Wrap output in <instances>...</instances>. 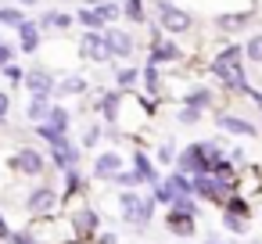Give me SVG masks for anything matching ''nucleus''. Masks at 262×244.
I'll list each match as a JSON object with an SVG mask.
<instances>
[{
    "label": "nucleus",
    "mask_w": 262,
    "mask_h": 244,
    "mask_svg": "<svg viewBox=\"0 0 262 244\" xmlns=\"http://www.w3.org/2000/svg\"><path fill=\"white\" fill-rule=\"evenodd\" d=\"M151 215H155V201L151 197H140V205H137V215H133V223H151Z\"/></svg>",
    "instance_id": "15"
},
{
    "label": "nucleus",
    "mask_w": 262,
    "mask_h": 244,
    "mask_svg": "<svg viewBox=\"0 0 262 244\" xmlns=\"http://www.w3.org/2000/svg\"><path fill=\"white\" fill-rule=\"evenodd\" d=\"M4 115H8V97L0 94V122H4Z\"/></svg>",
    "instance_id": "34"
},
{
    "label": "nucleus",
    "mask_w": 262,
    "mask_h": 244,
    "mask_svg": "<svg viewBox=\"0 0 262 244\" xmlns=\"http://www.w3.org/2000/svg\"><path fill=\"white\" fill-rule=\"evenodd\" d=\"M51 129H58V133H65L69 129V112H61V108H51Z\"/></svg>",
    "instance_id": "16"
},
{
    "label": "nucleus",
    "mask_w": 262,
    "mask_h": 244,
    "mask_svg": "<svg viewBox=\"0 0 262 244\" xmlns=\"http://www.w3.org/2000/svg\"><path fill=\"white\" fill-rule=\"evenodd\" d=\"M129 83H137V72L133 69H122L119 72V86H129Z\"/></svg>",
    "instance_id": "30"
},
{
    "label": "nucleus",
    "mask_w": 262,
    "mask_h": 244,
    "mask_svg": "<svg viewBox=\"0 0 262 244\" xmlns=\"http://www.w3.org/2000/svg\"><path fill=\"white\" fill-rule=\"evenodd\" d=\"M79 51H83V58H90V61H112V47H108L104 33H86L83 43H79Z\"/></svg>",
    "instance_id": "3"
},
{
    "label": "nucleus",
    "mask_w": 262,
    "mask_h": 244,
    "mask_svg": "<svg viewBox=\"0 0 262 244\" xmlns=\"http://www.w3.org/2000/svg\"><path fill=\"white\" fill-rule=\"evenodd\" d=\"M137 205H140V197H137V194H122V197H119L122 219H129V223H133V215H137Z\"/></svg>",
    "instance_id": "14"
},
{
    "label": "nucleus",
    "mask_w": 262,
    "mask_h": 244,
    "mask_svg": "<svg viewBox=\"0 0 262 244\" xmlns=\"http://www.w3.org/2000/svg\"><path fill=\"white\" fill-rule=\"evenodd\" d=\"M83 90H86V83L79 76H65L61 79V94H83Z\"/></svg>",
    "instance_id": "17"
},
{
    "label": "nucleus",
    "mask_w": 262,
    "mask_h": 244,
    "mask_svg": "<svg viewBox=\"0 0 262 244\" xmlns=\"http://www.w3.org/2000/svg\"><path fill=\"white\" fill-rule=\"evenodd\" d=\"M54 201H58V194L51 187H40L36 194H29V208L33 212H47V208H54Z\"/></svg>",
    "instance_id": "7"
},
{
    "label": "nucleus",
    "mask_w": 262,
    "mask_h": 244,
    "mask_svg": "<svg viewBox=\"0 0 262 244\" xmlns=\"http://www.w3.org/2000/svg\"><path fill=\"white\" fill-rule=\"evenodd\" d=\"M169 58H176V47H158L151 54V61H169Z\"/></svg>",
    "instance_id": "25"
},
{
    "label": "nucleus",
    "mask_w": 262,
    "mask_h": 244,
    "mask_svg": "<svg viewBox=\"0 0 262 244\" xmlns=\"http://www.w3.org/2000/svg\"><path fill=\"white\" fill-rule=\"evenodd\" d=\"M215 72H219L233 90H248L244 72H241V47H226V51L219 54V61H215Z\"/></svg>",
    "instance_id": "1"
},
{
    "label": "nucleus",
    "mask_w": 262,
    "mask_h": 244,
    "mask_svg": "<svg viewBox=\"0 0 262 244\" xmlns=\"http://www.w3.org/2000/svg\"><path fill=\"white\" fill-rule=\"evenodd\" d=\"M26 86H29V94H33V97H47V94L54 90V79H51V72L33 69V72L26 76Z\"/></svg>",
    "instance_id": "4"
},
{
    "label": "nucleus",
    "mask_w": 262,
    "mask_h": 244,
    "mask_svg": "<svg viewBox=\"0 0 262 244\" xmlns=\"http://www.w3.org/2000/svg\"><path fill=\"white\" fill-rule=\"evenodd\" d=\"M169 190H172V197H176V194H190V183H187L180 172H172V180H169Z\"/></svg>",
    "instance_id": "20"
},
{
    "label": "nucleus",
    "mask_w": 262,
    "mask_h": 244,
    "mask_svg": "<svg viewBox=\"0 0 262 244\" xmlns=\"http://www.w3.org/2000/svg\"><path fill=\"white\" fill-rule=\"evenodd\" d=\"M115 180H119V183H122V187H137V183H144V180H140V172H137V169H133V172H115Z\"/></svg>",
    "instance_id": "23"
},
{
    "label": "nucleus",
    "mask_w": 262,
    "mask_h": 244,
    "mask_svg": "<svg viewBox=\"0 0 262 244\" xmlns=\"http://www.w3.org/2000/svg\"><path fill=\"white\" fill-rule=\"evenodd\" d=\"M169 226L180 233V237H187V233H194V223H190V215H183V212H172L169 215Z\"/></svg>",
    "instance_id": "13"
},
{
    "label": "nucleus",
    "mask_w": 262,
    "mask_h": 244,
    "mask_svg": "<svg viewBox=\"0 0 262 244\" xmlns=\"http://www.w3.org/2000/svg\"><path fill=\"white\" fill-rule=\"evenodd\" d=\"M104 40H108L112 54H119V58H129V54H133V40H129V33H119V29H104Z\"/></svg>",
    "instance_id": "5"
},
{
    "label": "nucleus",
    "mask_w": 262,
    "mask_h": 244,
    "mask_svg": "<svg viewBox=\"0 0 262 244\" xmlns=\"http://www.w3.org/2000/svg\"><path fill=\"white\" fill-rule=\"evenodd\" d=\"M198 119H201V115H198V108H183V112H180V122H183V126H194Z\"/></svg>",
    "instance_id": "27"
},
{
    "label": "nucleus",
    "mask_w": 262,
    "mask_h": 244,
    "mask_svg": "<svg viewBox=\"0 0 262 244\" xmlns=\"http://www.w3.org/2000/svg\"><path fill=\"white\" fill-rule=\"evenodd\" d=\"M79 22H83L86 29H104V15H101L97 8H83V11H79Z\"/></svg>",
    "instance_id": "11"
},
{
    "label": "nucleus",
    "mask_w": 262,
    "mask_h": 244,
    "mask_svg": "<svg viewBox=\"0 0 262 244\" xmlns=\"http://www.w3.org/2000/svg\"><path fill=\"white\" fill-rule=\"evenodd\" d=\"M15 165H18L26 176H36V172L43 169V162H40V154H36L33 147H22V151H18V158H15Z\"/></svg>",
    "instance_id": "6"
},
{
    "label": "nucleus",
    "mask_w": 262,
    "mask_h": 244,
    "mask_svg": "<svg viewBox=\"0 0 262 244\" xmlns=\"http://www.w3.org/2000/svg\"><path fill=\"white\" fill-rule=\"evenodd\" d=\"M94 140H97V126H90V129H86V137H83V144H86V147H90V144H94Z\"/></svg>",
    "instance_id": "32"
},
{
    "label": "nucleus",
    "mask_w": 262,
    "mask_h": 244,
    "mask_svg": "<svg viewBox=\"0 0 262 244\" xmlns=\"http://www.w3.org/2000/svg\"><path fill=\"white\" fill-rule=\"evenodd\" d=\"M158 15H162V26H165L169 33H187V29H190V15L180 11V8H172L169 0H158Z\"/></svg>",
    "instance_id": "2"
},
{
    "label": "nucleus",
    "mask_w": 262,
    "mask_h": 244,
    "mask_svg": "<svg viewBox=\"0 0 262 244\" xmlns=\"http://www.w3.org/2000/svg\"><path fill=\"white\" fill-rule=\"evenodd\" d=\"M133 162H137V172H140L144 183H158V172H155V165L147 162V154H137Z\"/></svg>",
    "instance_id": "12"
},
{
    "label": "nucleus",
    "mask_w": 262,
    "mask_h": 244,
    "mask_svg": "<svg viewBox=\"0 0 262 244\" xmlns=\"http://www.w3.org/2000/svg\"><path fill=\"white\" fill-rule=\"evenodd\" d=\"M18 29H22V51H36L40 47V29L33 22H22Z\"/></svg>",
    "instance_id": "9"
},
{
    "label": "nucleus",
    "mask_w": 262,
    "mask_h": 244,
    "mask_svg": "<svg viewBox=\"0 0 262 244\" xmlns=\"http://www.w3.org/2000/svg\"><path fill=\"white\" fill-rule=\"evenodd\" d=\"M119 169H122V158H119L115 151L101 154V158H97V165H94V172H97V176H115Z\"/></svg>",
    "instance_id": "8"
},
{
    "label": "nucleus",
    "mask_w": 262,
    "mask_h": 244,
    "mask_svg": "<svg viewBox=\"0 0 262 244\" xmlns=\"http://www.w3.org/2000/svg\"><path fill=\"white\" fill-rule=\"evenodd\" d=\"M0 4H4V0H0Z\"/></svg>",
    "instance_id": "39"
},
{
    "label": "nucleus",
    "mask_w": 262,
    "mask_h": 244,
    "mask_svg": "<svg viewBox=\"0 0 262 244\" xmlns=\"http://www.w3.org/2000/svg\"><path fill=\"white\" fill-rule=\"evenodd\" d=\"M43 115H51L47 101H43V97H33V101H29V119H36V122H40Z\"/></svg>",
    "instance_id": "18"
},
{
    "label": "nucleus",
    "mask_w": 262,
    "mask_h": 244,
    "mask_svg": "<svg viewBox=\"0 0 262 244\" xmlns=\"http://www.w3.org/2000/svg\"><path fill=\"white\" fill-rule=\"evenodd\" d=\"M126 15H129L133 22H140V18H144V0H126Z\"/></svg>",
    "instance_id": "22"
},
{
    "label": "nucleus",
    "mask_w": 262,
    "mask_h": 244,
    "mask_svg": "<svg viewBox=\"0 0 262 244\" xmlns=\"http://www.w3.org/2000/svg\"><path fill=\"white\" fill-rule=\"evenodd\" d=\"M187 104H190V108H201V104H208V90H198V94H190V97H187Z\"/></svg>",
    "instance_id": "26"
},
{
    "label": "nucleus",
    "mask_w": 262,
    "mask_h": 244,
    "mask_svg": "<svg viewBox=\"0 0 262 244\" xmlns=\"http://www.w3.org/2000/svg\"><path fill=\"white\" fill-rule=\"evenodd\" d=\"M18 4H40V0H18Z\"/></svg>",
    "instance_id": "38"
},
{
    "label": "nucleus",
    "mask_w": 262,
    "mask_h": 244,
    "mask_svg": "<svg viewBox=\"0 0 262 244\" xmlns=\"http://www.w3.org/2000/svg\"><path fill=\"white\" fill-rule=\"evenodd\" d=\"M223 223H226V230H233V233H241V230H244V223H241L233 212H226V219H223Z\"/></svg>",
    "instance_id": "29"
},
{
    "label": "nucleus",
    "mask_w": 262,
    "mask_h": 244,
    "mask_svg": "<svg viewBox=\"0 0 262 244\" xmlns=\"http://www.w3.org/2000/svg\"><path fill=\"white\" fill-rule=\"evenodd\" d=\"M11 58H15V47L0 43V69H8V65H11Z\"/></svg>",
    "instance_id": "28"
},
{
    "label": "nucleus",
    "mask_w": 262,
    "mask_h": 244,
    "mask_svg": "<svg viewBox=\"0 0 262 244\" xmlns=\"http://www.w3.org/2000/svg\"><path fill=\"white\" fill-rule=\"evenodd\" d=\"M0 237H11V233H8V223H4V219H0Z\"/></svg>",
    "instance_id": "35"
},
{
    "label": "nucleus",
    "mask_w": 262,
    "mask_h": 244,
    "mask_svg": "<svg viewBox=\"0 0 262 244\" xmlns=\"http://www.w3.org/2000/svg\"><path fill=\"white\" fill-rule=\"evenodd\" d=\"M144 83L155 90V86H158V72H155V69H147V72H144Z\"/></svg>",
    "instance_id": "31"
},
{
    "label": "nucleus",
    "mask_w": 262,
    "mask_h": 244,
    "mask_svg": "<svg viewBox=\"0 0 262 244\" xmlns=\"http://www.w3.org/2000/svg\"><path fill=\"white\" fill-rule=\"evenodd\" d=\"M219 126H223V129H230V133H241V137H251V133H255V126H251V122H241V119H233V115H223V119H219Z\"/></svg>",
    "instance_id": "10"
},
{
    "label": "nucleus",
    "mask_w": 262,
    "mask_h": 244,
    "mask_svg": "<svg viewBox=\"0 0 262 244\" xmlns=\"http://www.w3.org/2000/svg\"><path fill=\"white\" fill-rule=\"evenodd\" d=\"M244 54H248L251 61H258V65H262V36H251V43L244 47Z\"/></svg>",
    "instance_id": "21"
},
{
    "label": "nucleus",
    "mask_w": 262,
    "mask_h": 244,
    "mask_svg": "<svg viewBox=\"0 0 262 244\" xmlns=\"http://www.w3.org/2000/svg\"><path fill=\"white\" fill-rule=\"evenodd\" d=\"M26 18L15 11V8H0V26H22Z\"/></svg>",
    "instance_id": "19"
},
{
    "label": "nucleus",
    "mask_w": 262,
    "mask_h": 244,
    "mask_svg": "<svg viewBox=\"0 0 262 244\" xmlns=\"http://www.w3.org/2000/svg\"><path fill=\"white\" fill-rule=\"evenodd\" d=\"M158 158H162V162H172V158H176V154H172V147H169V144H165V147H162V151H158Z\"/></svg>",
    "instance_id": "33"
},
{
    "label": "nucleus",
    "mask_w": 262,
    "mask_h": 244,
    "mask_svg": "<svg viewBox=\"0 0 262 244\" xmlns=\"http://www.w3.org/2000/svg\"><path fill=\"white\" fill-rule=\"evenodd\" d=\"M205 244H223V240H215V237H208V240H205Z\"/></svg>",
    "instance_id": "37"
},
{
    "label": "nucleus",
    "mask_w": 262,
    "mask_h": 244,
    "mask_svg": "<svg viewBox=\"0 0 262 244\" xmlns=\"http://www.w3.org/2000/svg\"><path fill=\"white\" fill-rule=\"evenodd\" d=\"M83 4H90V8H97V4H104V0H83Z\"/></svg>",
    "instance_id": "36"
},
{
    "label": "nucleus",
    "mask_w": 262,
    "mask_h": 244,
    "mask_svg": "<svg viewBox=\"0 0 262 244\" xmlns=\"http://www.w3.org/2000/svg\"><path fill=\"white\" fill-rule=\"evenodd\" d=\"M97 11L104 15V22H112V18H119V8H115V4H108V0H104V4H97Z\"/></svg>",
    "instance_id": "24"
}]
</instances>
